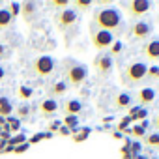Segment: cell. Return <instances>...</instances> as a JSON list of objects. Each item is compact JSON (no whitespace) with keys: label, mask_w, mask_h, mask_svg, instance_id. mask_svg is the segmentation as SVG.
Returning <instances> with one entry per match:
<instances>
[{"label":"cell","mask_w":159,"mask_h":159,"mask_svg":"<svg viewBox=\"0 0 159 159\" xmlns=\"http://www.w3.org/2000/svg\"><path fill=\"white\" fill-rule=\"evenodd\" d=\"M92 26L99 28V30H107L111 32L114 38H118L124 30V17H122V11L114 6H107V8H98L94 11V17H92Z\"/></svg>","instance_id":"cell-1"},{"label":"cell","mask_w":159,"mask_h":159,"mask_svg":"<svg viewBox=\"0 0 159 159\" xmlns=\"http://www.w3.org/2000/svg\"><path fill=\"white\" fill-rule=\"evenodd\" d=\"M64 77H66V81H64L66 84L79 88L88 79V66L77 62V60H66L64 62Z\"/></svg>","instance_id":"cell-2"},{"label":"cell","mask_w":159,"mask_h":159,"mask_svg":"<svg viewBox=\"0 0 159 159\" xmlns=\"http://www.w3.org/2000/svg\"><path fill=\"white\" fill-rule=\"evenodd\" d=\"M146 71H148V64L140 62V60H135V62L127 64L122 69V83L125 86H139V84L144 83Z\"/></svg>","instance_id":"cell-3"},{"label":"cell","mask_w":159,"mask_h":159,"mask_svg":"<svg viewBox=\"0 0 159 159\" xmlns=\"http://www.w3.org/2000/svg\"><path fill=\"white\" fill-rule=\"evenodd\" d=\"M56 69V60L49 54H39L38 58H34L32 62V73L39 79H47L54 73Z\"/></svg>","instance_id":"cell-4"},{"label":"cell","mask_w":159,"mask_h":159,"mask_svg":"<svg viewBox=\"0 0 159 159\" xmlns=\"http://www.w3.org/2000/svg\"><path fill=\"white\" fill-rule=\"evenodd\" d=\"M90 39H92V45H94L96 51L105 52L107 49H111V45L114 43L116 38H114L111 32H107V30H99V28H96V26L90 25Z\"/></svg>","instance_id":"cell-5"},{"label":"cell","mask_w":159,"mask_h":159,"mask_svg":"<svg viewBox=\"0 0 159 159\" xmlns=\"http://www.w3.org/2000/svg\"><path fill=\"white\" fill-rule=\"evenodd\" d=\"M77 19H79V15H77V11H75V10H71V8L60 10V11L56 13V17H54L56 26H58V30H60V32H66V30H69L71 26H75Z\"/></svg>","instance_id":"cell-6"},{"label":"cell","mask_w":159,"mask_h":159,"mask_svg":"<svg viewBox=\"0 0 159 159\" xmlns=\"http://www.w3.org/2000/svg\"><path fill=\"white\" fill-rule=\"evenodd\" d=\"M94 67H96V73L99 77H109L114 69V58L109 52H99L94 58Z\"/></svg>","instance_id":"cell-7"},{"label":"cell","mask_w":159,"mask_h":159,"mask_svg":"<svg viewBox=\"0 0 159 159\" xmlns=\"http://www.w3.org/2000/svg\"><path fill=\"white\" fill-rule=\"evenodd\" d=\"M152 32H153V26H152V23H148V21H137V23L131 25V28H129V36L135 38L137 41L148 39V38L152 36Z\"/></svg>","instance_id":"cell-8"},{"label":"cell","mask_w":159,"mask_h":159,"mask_svg":"<svg viewBox=\"0 0 159 159\" xmlns=\"http://www.w3.org/2000/svg\"><path fill=\"white\" fill-rule=\"evenodd\" d=\"M125 8L131 17H142L152 10V2H148V0H131V2L125 4Z\"/></svg>","instance_id":"cell-9"},{"label":"cell","mask_w":159,"mask_h":159,"mask_svg":"<svg viewBox=\"0 0 159 159\" xmlns=\"http://www.w3.org/2000/svg\"><path fill=\"white\" fill-rule=\"evenodd\" d=\"M155 98H157V90L152 88V86H144V88H140V90L137 92V96H135V99L139 101V107H148L150 103L155 101Z\"/></svg>","instance_id":"cell-10"},{"label":"cell","mask_w":159,"mask_h":159,"mask_svg":"<svg viewBox=\"0 0 159 159\" xmlns=\"http://www.w3.org/2000/svg\"><path fill=\"white\" fill-rule=\"evenodd\" d=\"M142 54L150 60V62H159V38H152L144 43L142 47Z\"/></svg>","instance_id":"cell-11"},{"label":"cell","mask_w":159,"mask_h":159,"mask_svg":"<svg viewBox=\"0 0 159 159\" xmlns=\"http://www.w3.org/2000/svg\"><path fill=\"white\" fill-rule=\"evenodd\" d=\"M38 111H39L41 116H52V114L58 112V101L56 99H51V98H45V99L39 101Z\"/></svg>","instance_id":"cell-12"},{"label":"cell","mask_w":159,"mask_h":159,"mask_svg":"<svg viewBox=\"0 0 159 159\" xmlns=\"http://www.w3.org/2000/svg\"><path fill=\"white\" fill-rule=\"evenodd\" d=\"M133 96L129 94V92H120V94H116V98H114V107L118 109V111H129L131 107H133Z\"/></svg>","instance_id":"cell-13"},{"label":"cell","mask_w":159,"mask_h":159,"mask_svg":"<svg viewBox=\"0 0 159 159\" xmlns=\"http://www.w3.org/2000/svg\"><path fill=\"white\" fill-rule=\"evenodd\" d=\"M83 109H84V105H83V101H79V99H66L64 105H62V111H64L66 116H77Z\"/></svg>","instance_id":"cell-14"},{"label":"cell","mask_w":159,"mask_h":159,"mask_svg":"<svg viewBox=\"0 0 159 159\" xmlns=\"http://www.w3.org/2000/svg\"><path fill=\"white\" fill-rule=\"evenodd\" d=\"M21 15H23V19L26 21V23H32L34 19H36V15H38V4L36 2H23L21 4Z\"/></svg>","instance_id":"cell-15"},{"label":"cell","mask_w":159,"mask_h":159,"mask_svg":"<svg viewBox=\"0 0 159 159\" xmlns=\"http://www.w3.org/2000/svg\"><path fill=\"white\" fill-rule=\"evenodd\" d=\"M129 120L131 122H139V120H146V116H148V109L146 107H139V105H135V107H131L129 111Z\"/></svg>","instance_id":"cell-16"},{"label":"cell","mask_w":159,"mask_h":159,"mask_svg":"<svg viewBox=\"0 0 159 159\" xmlns=\"http://www.w3.org/2000/svg\"><path fill=\"white\" fill-rule=\"evenodd\" d=\"M66 92H67V84H66L64 81H58V83H54V84L49 88V98H51V99H56V98H62Z\"/></svg>","instance_id":"cell-17"},{"label":"cell","mask_w":159,"mask_h":159,"mask_svg":"<svg viewBox=\"0 0 159 159\" xmlns=\"http://www.w3.org/2000/svg\"><path fill=\"white\" fill-rule=\"evenodd\" d=\"M146 127H148V122L142 120V124H135L133 127H129V135H133V139H144L146 137Z\"/></svg>","instance_id":"cell-18"},{"label":"cell","mask_w":159,"mask_h":159,"mask_svg":"<svg viewBox=\"0 0 159 159\" xmlns=\"http://www.w3.org/2000/svg\"><path fill=\"white\" fill-rule=\"evenodd\" d=\"M90 133H92V129H90V127H79V129L71 135V139H73V142H75V144H81V142H84V140L90 137Z\"/></svg>","instance_id":"cell-19"},{"label":"cell","mask_w":159,"mask_h":159,"mask_svg":"<svg viewBox=\"0 0 159 159\" xmlns=\"http://www.w3.org/2000/svg\"><path fill=\"white\" fill-rule=\"evenodd\" d=\"M146 84H153V83H159V66H148V71H146V79H144Z\"/></svg>","instance_id":"cell-20"},{"label":"cell","mask_w":159,"mask_h":159,"mask_svg":"<svg viewBox=\"0 0 159 159\" xmlns=\"http://www.w3.org/2000/svg\"><path fill=\"white\" fill-rule=\"evenodd\" d=\"M11 23H13V19H11L10 11L6 8H0V30H6Z\"/></svg>","instance_id":"cell-21"},{"label":"cell","mask_w":159,"mask_h":159,"mask_svg":"<svg viewBox=\"0 0 159 159\" xmlns=\"http://www.w3.org/2000/svg\"><path fill=\"white\" fill-rule=\"evenodd\" d=\"M144 140V144L146 146H150V148H159V133H146V137L142 139Z\"/></svg>","instance_id":"cell-22"},{"label":"cell","mask_w":159,"mask_h":159,"mask_svg":"<svg viewBox=\"0 0 159 159\" xmlns=\"http://www.w3.org/2000/svg\"><path fill=\"white\" fill-rule=\"evenodd\" d=\"M71 6L75 8V11H77V10L86 11V10H90V8L94 6V2H92V0H75V2H71Z\"/></svg>","instance_id":"cell-23"},{"label":"cell","mask_w":159,"mask_h":159,"mask_svg":"<svg viewBox=\"0 0 159 159\" xmlns=\"http://www.w3.org/2000/svg\"><path fill=\"white\" fill-rule=\"evenodd\" d=\"M6 10L10 11L11 19H15V17H19V15H21V4H19V2H10Z\"/></svg>","instance_id":"cell-24"},{"label":"cell","mask_w":159,"mask_h":159,"mask_svg":"<svg viewBox=\"0 0 159 159\" xmlns=\"http://www.w3.org/2000/svg\"><path fill=\"white\" fill-rule=\"evenodd\" d=\"M25 142H26V135H25V133H17L15 137H11V139L8 140V144L13 146V148L19 146V144H25Z\"/></svg>","instance_id":"cell-25"},{"label":"cell","mask_w":159,"mask_h":159,"mask_svg":"<svg viewBox=\"0 0 159 159\" xmlns=\"http://www.w3.org/2000/svg\"><path fill=\"white\" fill-rule=\"evenodd\" d=\"M122 49H124V43L120 41V39H114V43L111 45V49H109V54L114 58V54H120L122 52Z\"/></svg>","instance_id":"cell-26"},{"label":"cell","mask_w":159,"mask_h":159,"mask_svg":"<svg viewBox=\"0 0 159 159\" xmlns=\"http://www.w3.org/2000/svg\"><path fill=\"white\" fill-rule=\"evenodd\" d=\"M17 94H19V98H21V99H30V98H32V94H34V90L23 84V86H19Z\"/></svg>","instance_id":"cell-27"},{"label":"cell","mask_w":159,"mask_h":159,"mask_svg":"<svg viewBox=\"0 0 159 159\" xmlns=\"http://www.w3.org/2000/svg\"><path fill=\"white\" fill-rule=\"evenodd\" d=\"M11 112H13V107H11V103H6V105H2V107H0V116H2V118H8V116H11Z\"/></svg>","instance_id":"cell-28"},{"label":"cell","mask_w":159,"mask_h":159,"mask_svg":"<svg viewBox=\"0 0 159 159\" xmlns=\"http://www.w3.org/2000/svg\"><path fill=\"white\" fill-rule=\"evenodd\" d=\"M28 114H30V107L28 105H19L17 107V116L19 118H28Z\"/></svg>","instance_id":"cell-29"},{"label":"cell","mask_w":159,"mask_h":159,"mask_svg":"<svg viewBox=\"0 0 159 159\" xmlns=\"http://www.w3.org/2000/svg\"><path fill=\"white\" fill-rule=\"evenodd\" d=\"M69 0H52L51 2V6L52 8H62V10H66V8H69Z\"/></svg>","instance_id":"cell-30"},{"label":"cell","mask_w":159,"mask_h":159,"mask_svg":"<svg viewBox=\"0 0 159 159\" xmlns=\"http://www.w3.org/2000/svg\"><path fill=\"white\" fill-rule=\"evenodd\" d=\"M129 148H131V155H133V157L140 155V142H137V140H135V142H131V146H129Z\"/></svg>","instance_id":"cell-31"},{"label":"cell","mask_w":159,"mask_h":159,"mask_svg":"<svg viewBox=\"0 0 159 159\" xmlns=\"http://www.w3.org/2000/svg\"><path fill=\"white\" fill-rule=\"evenodd\" d=\"M28 148H30V144H28V142L19 144V146H15V148H13V153H25V152H28Z\"/></svg>","instance_id":"cell-32"},{"label":"cell","mask_w":159,"mask_h":159,"mask_svg":"<svg viewBox=\"0 0 159 159\" xmlns=\"http://www.w3.org/2000/svg\"><path fill=\"white\" fill-rule=\"evenodd\" d=\"M43 139H45V133H36V135H34L30 140H26V142L32 146V144H36V142H39V140H43Z\"/></svg>","instance_id":"cell-33"},{"label":"cell","mask_w":159,"mask_h":159,"mask_svg":"<svg viewBox=\"0 0 159 159\" xmlns=\"http://www.w3.org/2000/svg\"><path fill=\"white\" fill-rule=\"evenodd\" d=\"M60 125H62V122H58V120H54V122H51V124H49V133L52 135L54 131H58V129H60Z\"/></svg>","instance_id":"cell-34"},{"label":"cell","mask_w":159,"mask_h":159,"mask_svg":"<svg viewBox=\"0 0 159 159\" xmlns=\"http://www.w3.org/2000/svg\"><path fill=\"white\" fill-rule=\"evenodd\" d=\"M58 133H60L62 137H69V135H71V131H69L67 127H64V125H60V129H58Z\"/></svg>","instance_id":"cell-35"},{"label":"cell","mask_w":159,"mask_h":159,"mask_svg":"<svg viewBox=\"0 0 159 159\" xmlns=\"http://www.w3.org/2000/svg\"><path fill=\"white\" fill-rule=\"evenodd\" d=\"M112 139H116V140H122V139H124V133H120V131H114V133H112Z\"/></svg>","instance_id":"cell-36"},{"label":"cell","mask_w":159,"mask_h":159,"mask_svg":"<svg viewBox=\"0 0 159 159\" xmlns=\"http://www.w3.org/2000/svg\"><path fill=\"white\" fill-rule=\"evenodd\" d=\"M4 79H6V69H4L2 66H0V83H2Z\"/></svg>","instance_id":"cell-37"},{"label":"cell","mask_w":159,"mask_h":159,"mask_svg":"<svg viewBox=\"0 0 159 159\" xmlns=\"http://www.w3.org/2000/svg\"><path fill=\"white\" fill-rule=\"evenodd\" d=\"M153 127L157 129V133H159V114L155 116V120H153Z\"/></svg>","instance_id":"cell-38"},{"label":"cell","mask_w":159,"mask_h":159,"mask_svg":"<svg viewBox=\"0 0 159 159\" xmlns=\"http://www.w3.org/2000/svg\"><path fill=\"white\" fill-rule=\"evenodd\" d=\"M2 152H4V153H10V152H13V146H10V144H8V146L2 150Z\"/></svg>","instance_id":"cell-39"},{"label":"cell","mask_w":159,"mask_h":159,"mask_svg":"<svg viewBox=\"0 0 159 159\" xmlns=\"http://www.w3.org/2000/svg\"><path fill=\"white\" fill-rule=\"evenodd\" d=\"M6 103H10L6 98H0V107H2V105H6Z\"/></svg>","instance_id":"cell-40"},{"label":"cell","mask_w":159,"mask_h":159,"mask_svg":"<svg viewBox=\"0 0 159 159\" xmlns=\"http://www.w3.org/2000/svg\"><path fill=\"white\" fill-rule=\"evenodd\" d=\"M4 56V45H0V58Z\"/></svg>","instance_id":"cell-41"},{"label":"cell","mask_w":159,"mask_h":159,"mask_svg":"<svg viewBox=\"0 0 159 159\" xmlns=\"http://www.w3.org/2000/svg\"><path fill=\"white\" fill-rule=\"evenodd\" d=\"M135 159H148V157H146V155H142V153H140V155H137V157H135Z\"/></svg>","instance_id":"cell-42"},{"label":"cell","mask_w":159,"mask_h":159,"mask_svg":"<svg viewBox=\"0 0 159 159\" xmlns=\"http://www.w3.org/2000/svg\"><path fill=\"white\" fill-rule=\"evenodd\" d=\"M2 4H4V2H2V0H0V6H2Z\"/></svg>","instance_id":"cell-43"}]
</instances>
